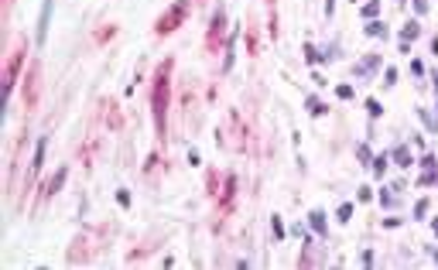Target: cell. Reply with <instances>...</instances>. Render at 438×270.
<instances>
[{
  "instance_id": "3",
  "label": "cell",
  "mask_w": 438,
  "mask_h": 270,
  "mask_svg": "<svg viewBox=\"0 0 438 270\" xmlns=\"http://www.w3.org/2000/svg\"><path fill=\"white\" fill-rule=\"evenodd\" d=\"M418 34H421V24H418V21H407V24H404V31H401V38H404V41H414Z\"/></svg>"
},
{
  "instance_id": "5",
  "label": "cell",
  "mask_w": 438,
  "mask_h": 270,
  "mask_svg": "<svg viewBox=\"0 0 438 270\" xmlns=\"http://www.w3.org/2000/svg\"><path fill=\"white\" fill-rule=\"evenodd\" d=\"M45 147H48V140L41 137V140H38V150H34V164H31L34 171H38V168H41V161H45Z\"/></svg>"
},
{
  "instance_id": "8",
  "label": "cell",
  "mask_w": 438,
  "mask_h": 270,
  "mask_svg": "<svg viewBox=\"0 0 438 270\" xmlns=\"http://www.w3.org/2000/svg\"><path fill=\"white\" fill-rule=\"evenodd\" d=\"M308 113H312V117H322V113H325V106H322V103L312 96V99H308Z\"/></svg>"
},
{
  "instance_id": "10",
  "label": "cell",
  "mask_w": 438,
  "mask_h": 270,
  "mask_svg": "<svg viewBox=\"0 0 438 270\" xmlns=\"http://www.w3.org/2000/svg\"><path fill=\"white\" fill-rule=\"evenodd\" d=\"M376 10H380V3H376V0H370V3H363V17H373Z\"/></svg>"
},
{
  "instance_id": "14",
  "label": "cell",
  "mask_w": 438,
  "mask_h": 270,
  "mask_svg": "<svg viewBox=\"0 0 438 270\" xmlns=\"http://www.w3.org/2000/svg\"><path fill=\"white\" fill-rule=\"evenodd\" d=\"M383 79H387V86H394V79H397V68H387V72H383Z\"/></svg>"
},
{
  "instance_id": "11",
  "label": "cell",
  "mask_w": 438,
  "mask_h": 270,
  "mask_svg": "<svg viewBox=\"0 0 438 270\" xmlns=\"http://www.w3.org/2000/svg\"><path fill=\"white\" fill-rule=\"evenodd\" d=\"M336 96H339V99H353V86H339Z\"/></svg>"
},
{
  "instance_id": "9",
  "label": "cell",
  "mask_w": 438,
  "mask_h": 270,
  "mask_svg": "<svg viewBox=\"0 0 438 270\" xmlns=\"http://www.w3.org/2000/svg\"><path fill=\"white\" fill-rule=\"evenodd\" d=\"M62 181H65V168H62V171L52 178V185H48V188H52V192H59V188H62Z\"/></svg>"
},
{
  "instance_id": "16",
  "label": "cell",
  "mask_w": 438,
  "mask_h": 270,
  "mask_svg": "<svg viewBox=\"0 0 438 270\" xmlns=\"http://www.w3.org/2000/svg\"><path fill=\"white\" fill-rule=\"evenodd\" d=\"M435 236H438V219H435Z\"/></svg>"
},
{
  "instance_id": "12",
  "label": "cell",
  "mask_w": 438,
  "mask_h": 270,
  "mask_svg": "<svg viewBox=\"0 0 438 270\" xmlns=\"http://www.w3.org/2000/svg\"><path fill=\"white\" fill-rule=\"evenodd\" d=\"M366 110H370V117H380L383 110H380V103L376 99H366Z\"/></svg>"
},
{
  "instance_id": "4",
  "label": "cell",
  "mask_w": 438,
  "mask_h": 270,
  "mask_svg": "<svg viewBox=\"0 0 438 270\" xmlns=\"http://www.w3.org/2000/svg\"><path fill=\"white\" fill-rule=\"evenodd\" d=\"M308 219H312V229H315V233H325V212H322V209H315Z\"/></svg>"
},
{
  "instance_id": "2",
  "label": "cell",
  "mask_w": 438,
  "mask_h": 270,
  "mask_svg": "<svg viewBox=\"0 0 438 270\" xmlns=\"http://www.w3.org/2000/svg\"><path fill=\"white\" fill-rule=\"evenodd\" d=\"M394 161H397V168H411V164H414V161H411V150H407L404 144L394 150Z\"/></svg>"
},
{
  "instance_id": "1",
  "label": "cell",
  "mask_w": 438,
  "mask_h": 270,
  "mask_svg": "<svg viewBox=\"0 0 438 270\" xmlns=\"http://www.w3.org/2000/svg\"><path fill=\"white\" fill-rule=\"evenodd\" d=\"M52 3H55V0H45V3H41V21H38V41H45V34H48V17H52Z\"/></svg>"
},
{
  "instance_id": "6",
  "label": "cell",
  "mask_w": 438,
  "mask_h": 270,
  "mask_svg": "<svg viewBox=\"0 0 438 270\" xmlns=\"http://www.w3.org/2000/svg\"><path fill=\"white\" fill-rule=\"evenodd\" d=\"M366 34H370V38H380V34H387V28H383L380 21H370V24H366Z\"/></svg>"
},
{
  "instance_id": "17",
  "label": "cell",
  "mask_w": 438,
  "mask_h": 270,
  "mask_svg": "<svg viewBox=\"0 0 438 270\" xmlns=\"http://www.w3.org/2000/svg\"><path fill=\"white\" fill-rule=\"evenodd\" d=\"M353 3H356V0H353Z\"/></svg>"
},
{
  "instance_id": "15",
  "label": "cell",
  "mask_w": 438,
  "mask_h": 270,
  "mask_svg": "<svg viewBox=\"0 0 438 270\" xmlns=\"http://www.w3.org/2000/svg\"><path fill=\"white\" fill-rule=\"evenodd\" d=\"M425 212H428V202H418V205H414V215H418V219H421Z\"/></svg>"
},
{
  "instance_id": "13",
  "label": "cell",
  "mask_w": 438,
  "mask_h": 270,
  "mask_svg": "<svg viewBox=\"0 0 438 270\" xmlns=\"http://www.w3.org/2000/svg\"><path fill=\"white\" fill-rule=\"evenodd\" d=\"M349 215H353V205H339V219H343V222H346V219H349Z\"/></svg>"
},
{
  "instance_id": "7",
  "label": "cell",
  "mask_w": 438,
  "mask_h": 270,
  "mask_svg": "<svg viewBox=\"0 0 438 270\" xmlns=\"http://www.w3.org/2000/svg\"><path fill=\"white\" fill-rule=\"evenodd\" d=\"M370 164H373V171H376V175H383V171H387V164H390V161H387V154H380V157H373V161H370Z\"/></svg>"
}]
</instances>
